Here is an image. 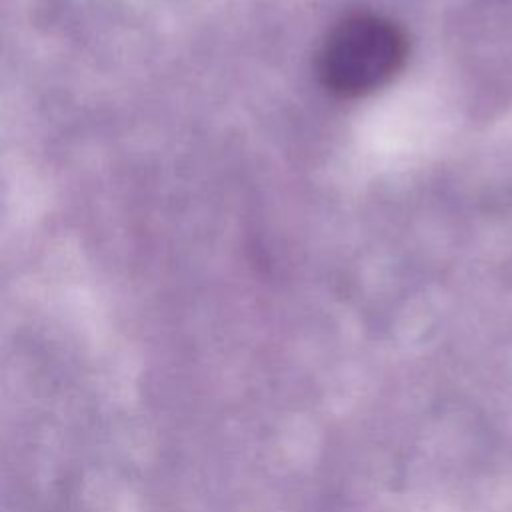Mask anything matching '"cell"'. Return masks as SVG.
Returning a JSON list of instances; mask_svg holds the SVG:
<instances>
[{
    "label": "cell",
    "mask_w": 512,
    "mask_h": 512,
    "mask_svg": "<svg viewBox=\"0 0 512 512\" xmlns=\"http://www.w3.org/2000/svg\"><path fill=\"white\" fill-rule=\"evenodd\" d=\"M408 58V36L390 18L358 12L340 20L318 52V76L328 92L358 98L390 82Z\"/></svg>",
    "instance_id": "6da1fadb"
}]
</instances>
